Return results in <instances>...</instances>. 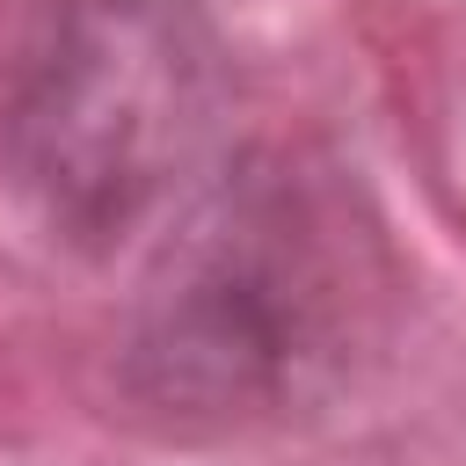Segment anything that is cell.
<instances>
[{
  "label": "cell",
  "mask_w": 466,
  "mask_h": 466,
  "mask_svg": "<svg viewBox=\"0 0 466 466\" xmlns=\"http://www.w3.org/2000/svg\"><path fill=\"white\" fill-rule=\"evenodd\" d=\"M138 29H146V15H131V44H138ZM87 66H73V87L58 95V116H51V131L66 138L58 153H95V138H102V109H109V66H102V51H80ZM146 51H124V102H146V109H167V102H182V73H153V66H138ZM124 124V138H131V153L160 131L153 116H116Z\"/></svg>",
  "instance_id": "6da1fadb"
}]
</instances>
